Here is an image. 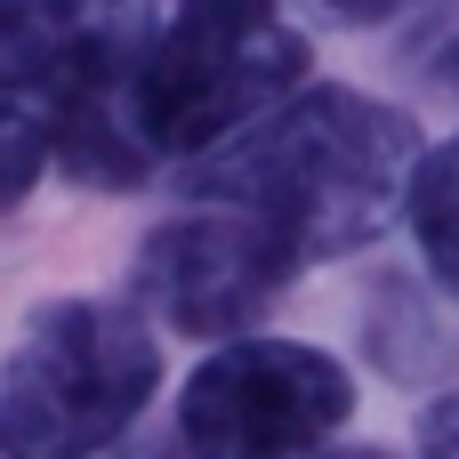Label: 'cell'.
I'll use <instances>...</instances> for the list:
<instances>
[{"label":"cell","instance_id":"1","mask_svg":"<svg viewBox=\"0 0 459 459\" xmlns=\"http://www.w3.org/2000/svg\"><path fill=\"white\" fill-rule=\"evenodd\" d=\"M420 129L363 89H307L274 105L258 129L194 161V202L242 210L290 242V258H347L411 202Z\"/></svg>","mask_w":459,"mask_h":459},{"label":"cell","instance_id":"2","mask_svg":"<svg viewBox=\"0 0 459 459\" xmlns=\"http://www.w3.org/2000/svg\"><path fill=\"white\" fill-rule=\"evenodd\" d=\"M307 81V40L274 0H178L129 73V129L161 161H210Z\"/></svg>","mask_w":459,"mask_h":459},{"label":"cell","instance_id":"3","mask_svg":"<svg viewBox=\"0 0 459 459\" xmlns=\"http://www.w3.org/2000/svg\"><path fill=\"white\" fill-rule=\"evenodd\" d=\"M161 387V339L137 307L48 299L0 363V459H105Z\"/></svg>","mask_w":459,"mask_h":459},{"label":"cell","instance_id":"4","mask_svg":"<svg viewBox=\"0 0 459 459\" xmlns=\"http://www.w3.org/2000/svg\"><path fill=\"white\" fill-rule=\"evenodd\" d=\"M355 420V379L307 339H234L210 347L178 395L186 459H290Z\"/></svg>","mask_w":459,"mask_h":459},{"label":"cell","instance_id":"5","mask_svg":"<svg viewBox=\"0 0 459 459\" xmlns=\"http://www.w3.org/2000/svg\"><path fill=\"white\" fill-rule=\"evenodd\" d=\"M299 274V258H290V242L274 234V226H258V218H242V210H210V202H194L186 218H161L145 242H137V266H129V290H137V307H153L169 331H186V339H242L266 307H274V290Z\"/></svg>","mask_w":459,"mask_h":459},{"label":"cell","instance_id":"6","mask_svg":"<svg viewBox=\"0 0 459 459\" xmlns=\"http://www.w3.org/2000/svg\"><path fill=\"white\" fill-rule=\"evenodd\" d=\"M153 48V0H0V105H40V129L129 97Z\"/></svg>","mask_w":459,"mask_h":459},{"label":"cell","instance_id":"7","mask_svg":"<svg viewBox=\"0 0 459 459\" xmlns=\"http://www.w3.org/2000/svg\"><path fill=\"white\" fill-rule=\"evenodd\" d=\"M403 218H411V242H420L428 274L459 299V137H444L436 153H420Z\"/></svg>","mask_w":459,"mask_h":459},{"label":"cell","instance_id":"8","mask_svg":"<svg viewBox=\"0 0 459 459\" xmlns=\"http://www.w3.org/2000/svg\"><path fill=\"white\" fill-rule=\"evenodd\" d=\"M48 178V129L24 105H0V210H16Z\"/></svg>","mask_w":459,"mask_h":459},{"label":"cell","instance_id":"9","mask_svg":"<svg viewBox=\"0 0 459 459\" xmlns=\"http://www.w3.org/2000/svg\"><path fill=\"white\" fill-rule=\"evenodd\" d=\"M411 452H420V459H459V387H444V395L420 411V428H411Z\"/></svg>","mask_w":459,"mask_h":459},{"label":"cell","instance_id":"10","mask_svg":"<svg viewBox=\"0 0 459 459\" xmlns=\"http://www.w3.org/2000/svg\"><path fill=\"white\" fill-rule=\"evenodd\" d=\"M411 0H323V16H339V24H387V16H403Z\"/></svg>","mask_w":459,"mask_h":459},{"label":"cell","instance_id":"11","mask_svg":"<svg viewBox=\"0 0 459 459\" xmlns=\"http://www.w3.org/2000/svg\"><path fill=\"white\" fill-rule=\"evenodd\" d=\"M436 89H452V97H459V32L444 40V56H436Z\"/></svg>","mask_w":459,"mask_h":459},{"label":"cell","instance_id":"12","mask_svg":"<svg viewBox=\"0 0 459 459\" xmlns=\"http://www.w3.org/2000/svg\"><path fill=\"white\" fill-rule=\"evenodd\" d=\"M105 459H186V452H161V444H145V452H137V444H113Z\"/></svg>","mask_w":459,"mask_h":459},{"label":"cell","instance_id":"13","mask_svg":"<svg viewBox=\"0 0 459 459\" xmlns=\"http://www.w3.org/2000/svg\"><path fill=\"white\" fill-rule=\"evenodd\" d=\"M323 459H387V452H323Z\"/></svg>","mask_w":459,"mask_h":459}]
</instances>
